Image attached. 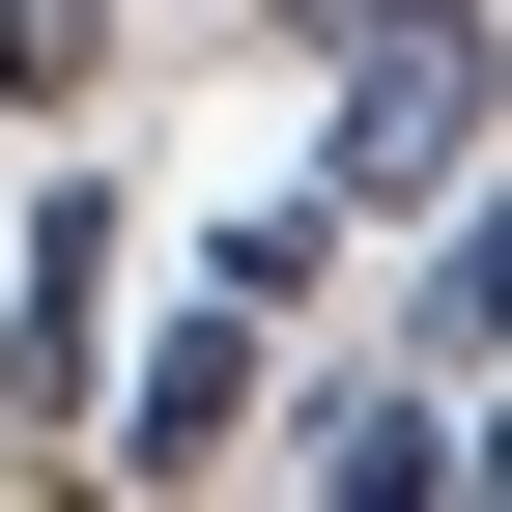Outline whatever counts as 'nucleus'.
Instances as JSON below:
<instances>
[{
  "mask_svg": "<svg viewBox=\"0 0 512 512\" xmlns=\"http://www.w3.org/2000/svg\"><path fill=\"white\" fill-rule=\"evenodd\" d=\"M484 114H512V57L456 29V0H370V29H342V200L427 228V200L484 171Z\"/></svg>",
  "mask_w": 512,
  "mask_h": 512,
  "instance_id": "f257e3e1",
  "label": "nucleus"
},
{
  "mask_svg": "<svg viewBox=\"0 0 512 512\" xmlns=\"http://www.w3.org/2000/svg\"><path fill=\"white\" fill-rule=\"evenodd\" d=\"M228 427H256V285H200V313L143 342V399H114V456H143V484H200Z\"/></svg>",
  "mask_w": 512,
  "mask_h": 512,
  "instance_id": "f03ea898",
  "label": "nucleus"
},
{
  "mask_svg": "<svg viewBox=\"0 0 512 512\" xmlns=\"http://www.w3.org/2000/svg\"><path fill=\"white\" fill-rule=\"evenodd\" d=\"M427 399H456V370H342V399H313V427H285V456H313V484H370V512H399V484H456V427H427Z\"/></svg>",
  "mask_w": 512,
  "mask_h": 512,
  "instance_id": "7ed1b4c3",
  "label": "nucleus"
},
{
  "mask_svg": "<svg viewBox=\"0 0 512 512\" xmlns=\"http://www.w3.org/2000/svg\"><path fill=\"white\" fill-rule=\"evenodd\" d=\"M427 370H512V200H484V171L427 200Z\"/></svg>",
  "mask_w": 512,
  "mask_h": 512,
  "instance_id": "20e7f679",
  "label": "nucleus"
},
{
  "mask_svg": "<svg viewBox=\"0 0 512 512\" xmlns=\"http://www.w3.org/2000/svg\"><path fill=\"white\" fill-rule=\"evenodd\" d=\"M0 86H86V0H0Z\"/></svg>",
  "mask_w": 512,
  "mask_h": 512,
  "instance_id": "39448f33",
  "label": "nucleus"
},
{
  "mask_svg": "<svg viewBox=\"0 0 512 512\" xmlns=\"http://www.w3.org/2000/svg\"><path fill=\"white\" fill-rule=\"evenodd\" d=\"M285 29H313V57H342V29H370V0H285Z\"/></svg>",
  "mask_w": 512,
  "mask_h": 512,
  "instance_id": "423d86ee",
  "label": "nucleus"
}]
</instances>
